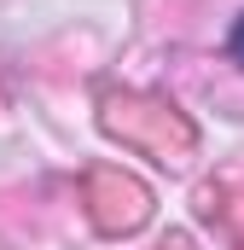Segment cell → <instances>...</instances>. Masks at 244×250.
<instances>
[{
	"label": "cell",
	"mask_w": 244,
	"mask_h": 250,
	"mask_svg": "<svg viewBox=\"0 0 244 250\" xmlns=\"http://www.w3.org/2000/svg\"><path fill=\"white\" fill-rule=\"evenodd\" d=\"M227 53H233V64H244V18L233 23V35H227Z\"/></svg>",
	"instance_id": "cell-1"
}]
</instances>
